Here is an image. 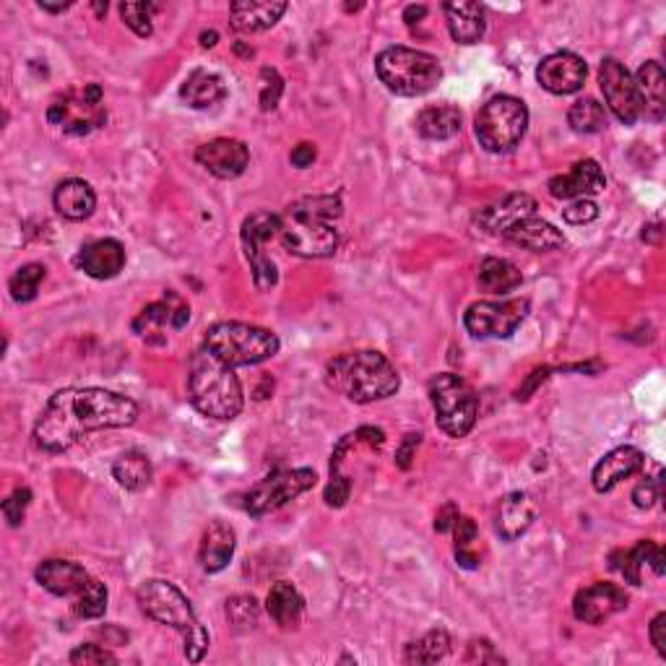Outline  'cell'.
Returning a JSON list of instances; mask_svg holds the SVG:
<instances>
[{
    "label": "cell",
    "instance_id": "1",
    "mask_svg": "<svg viewBox=\"0 0 666 666\" xmlns=\"http://www.w3.org/2000/svg\"><path fill=\"white\" fill-rule=\"evenodd\" d=\"M138 420V404L128 395L104 388H66L47 401L34 437L37 446L62 453L73 448L83 435L100 429L130 427Z\"/></svg>",
    "mask_w": 666,
    "mask_h": 666
},
{
    "label": "cell",
    "instance_id": "2",
    "mask_svg": "<svg viewBox=\"0 0 666 666\" xmlns=\"http://www.w3.org/2000/svg\"><path fill=\"white\" fill-rule=\"evenodd\" d=\"M338 196H308L295 200L279 214V240L300 259H331L338 248Z\"/></svg>",
    "mask_w": 666,
    "mask_h": 666
},
{
    "label": "cell",
    "instance_id": "3",
    "mask_svg": "<svg viewBox=\"0 0 666 666\" xmlns=\"http://www.w3.org/2000/svg\"><path fill=\"white\" fill-rule=\"evenodd\" d=\"M325 383L354 404H372L399 391L401 378L386 354L363 349L333 357L325 367Z\"/></svg>",
    "mask_w": 666,
    "mask_h": 666
},
{
    "label": "cell",
    "instance_id": "4",
    "mask_svg": "<svg viewBox=\"0 0 666 666\" xmlns=\"http://www.w3.org/2000/svg\"><path fill=\"white\" fill-rule=\"evenodd\" d=\"M187 395L191 404L208 420L229 422L242 412V386L234 367L221 363L206 346L193 354L191 372H187Z\"/></svg>",
    "mask_w": 666,
    "mask_h": 666
},
{
    "label": "cell",
    "instance_id": "5",
    "mask_svg": "<svg viewBox=\"0 0 666 666\" xmlns=\"http://www.w3.org/2000/svg\"><path fill=\"white\" fill-rule=\"evenodd\" d=\"M138 607L146 617L159 624H170L177 630L185 641V658L187 662H200L208 651V633L200 620L193 612L187 596L180 592L175 583L170 581H143L136 592Z\"/></svg>",
    "mask_w": 666,
    "mask_h": 666
},
{
    "label": "cell",
    "instance_id": "6",
    "mask_svg": "<svg viewBox=\"0 0 666 666\" xmlns=\"http://www.w3.org/2000/svg\"><path fill=\"white\" fill-rule=\"evenodd\" d=\"M204 346L229 367H250L279 354V336L261 325L221 321L206 331Z\"/></svg>",
    "mask_w": 666,
    "mask_h": 666
},
{
    "label": "cell",
    "instance_id": "7",
    "mask_svg": "<svg viewBox=\"0 0 666 666\" xmlns=\"http://www.w3.org/2000/svg\"><path fill=\"white\" fill-rule=\"evenodd\" d=\"M378 79L386 83L388 92L399 96H422L440 83L443 68L429 53L412 50V47H388L375 58Z\"/></svg>",
    "mask_w": 666,
    "mask_h": 666
},
{
    "label": "cell",
    "instance_id": "8",
    "mask_svg": "<svg viewBox=\"0 0 666 666\" xmlns=\"http://www.w3.org/2000/svg\"><path fill=\"white\" fill-rule=\"evenodd\" d=\"M529 128V107L510 94H497L479 110L474 134L476 141L490 154H508L524 141Z\"/></svg>",
    "mask_w": 666,
    "mask_h": 666
},
{
    "label": "cell",
    "instance_id": "9",
    "mask_svg": "<svg viewBox=\"0 0 666 666\" xmlns=\"http://www.w3.org/2000/svg\"><path fill=\"white\" fill-rule=\"evenodd\" d=\"M435 409V422L448 437H467L476 425L479 399L467 380L453 372H440L427 386Z\"/></svg>",
    "mask_w": 666,
    "mask_h": 666
},
{
    "label": "cell",
    "instance_id": "10",
    "mask_svg": "<svg viewBox=\"0 0 666 666\" xmlns=\"http://www.w3.org/2000/svg\"><path fill=\"white\" fill-rule=\"evenodd\" d=\"M47 120L68 136H89L107 123L104 92L100 83H81L60 94L47 107Z\"/></svg>",
    "mask_w": 666,
    "mask_h": 666
},
{
    "label": "cell",
    "instance_id": "11",
    "mask_svg": "<svg viewBox=\"0 0 666 666\" xmlns=\"http://www.w3.org/2000/svg\"><path fill=\"white\" fill-rule=\"evenodd\" d=\"M318 476L312 469H282L261 479L245 497V510L253 518H263L268 513L284 508L295 497L315 487Z\"/></svg>",
    "mask_w": 666,
    "mask_h": 666
},
{
    "label": "cell",
    "instance_id": "12",
    "mask_svg": "<svg viewBox=\"0 0 666 666\" xmlns=\"http://www.w3.org/2000/svg\"><path fill=\"white\" fill-rule=\"evenodd\" d=\"M279 234V214L255 211L242 221V248H245V259L253 271V282L261 291H268L279 282V271L276 263L266 255V242Z\"/></svg>",
    "mask_w": 666,
    "mask_h": 666
},
{
    "label": "cell",
    "instance_id": "13",
    "mask_svg": "<svg viewBox=\"0 0 666 666\" xmlns=\"http://www.w3.org/2000/svg\"><path fill=\"white\" fill-rule=\"evenodd\" d=\"M529 315L526 300H482L469 305L463 325L474 338H510Z\"/></svg>",
    "mask_w": 666,
    "mask_h": 666
},
{
    "label": "cell",
    "instance_id": "14",
    "mask_svg": "<svg viewBox=\"0 0 666 666\" xmlns=\"http://www.w3.org/2000/svg\"><path fill=\"white\" fill-rule=\"evenodd\" d=\"M599 87L607 107L612 110L615 117L624 125H635L641 120V100H638V89L633 76L617 58H604L599 68Z\"/></svg>",
    "mask_w": 666,
    "mask_h": 666
},
{
    "label": "cell",
    "instance_id": "15",
    "mask_svg": "<svg viewBox=\"0 0 666 666\" xmlns=\"http://www.w3.org/2000/svg\"><path fill=\"white\" fill-rule=\"evenodd\" d=\"M191 321V308L175 291H166L162 300L146 305L134 321V331L146 342H164L166 331H183Z\"/></svg>",
    "mask_w": 666,
    "mask_h": 666
},
{
    "label": "cell",
    "instance_id": "16",
    "mask_svg": "<svg viewBox=\"0 0 666 666\" xmlns=\"http://www.w3.org/2000/svg\"><path fill=\"white\" fill-rule=\"evenodd\" d=\"M628 594L617 583H594V586L581 588L573 599V615L578 622L601 624L609 617L620 615L628 609Z\"/></svg>",
    "mask_w": 666,
    "mask_h": 666
},
{
    "label": "cell",
    "instance_id": "17",
    "mask_svg": "<svg viewBox=\"0 0 666 666\" xmlns=\"http://www.w3.org/2000/svg\"><path fill=\"white\" fill-rule=\"evenodd\" d=\"M586 76V60L578 58L575 53H552L537 68V81L541 83V89L558 96L581 92Z\"/></svg>",
    "mask_w": 666,
    "mask_h": 666
},
{
    "label": "cell",
    "instance_id": "18",
    "mask_svg": "<svg viewBox=\"0 0 666 666\" xmlns=\"http://www.w3.org/2000/svg\"><path fill=\"white\" fill-rule=\"evenodd\" d=\"M196 162L211 172L219 180H234L245 172L250 162L248 146L238 141V138H214L204 146H198Z\"/></svg>",
    "mask_w": 666,
    "mask_h": 666
},
{
    "label": "cell",
    "instance_id": "19",
    "mask_svg": "<svg viewBox=\"0 0 666 666\" xmlns=\"http://www.w3.org/2000/svg\"><path fill=\"white\" fill-rule=\"evenodd\" d=\"M547 187H550V196L560 200L588 198L607 187V177H604L599 162H594V159H581V162L573 164V170L567 172V175L552 177Z\"/></svg>",
    "mask_w": 666,
    "mask_h": 666
},
{
    "label": "cell",
    "instance_id": "20",
    "mask_svg": "<svg viewBox=\"0 0 666 666\" xmlns=\"http://www.w3.org/2000/svg\"><path fill=\"white\" fill-rule=\"evenodd\" d=\"M643 463H645L643 450H638L633 446L615 448L612 453H607L599 463H596L594 476H592L594 490L601 492V495L604 492H612L617 484L624 482V479L635 476L638 471L643 469Z\"/></svg>",
    "mask_w": 666,
    "mask_h": 666
},
{
    "label": "cell",
    "instance_id": "21",
    "mask_svg": "<svg viewBox=\"0 0 666 666\" xmlns=\"http://www.w3.org/2000/svg\"><path fill=\"white\" fill-rule=\"evenodd\" d=\"M537 211V200H533L529 193H510L497 204H492L487 208L479 211V227L490 234H505L513 225H518L520 219L533 217Z\"/></svg>",
    "mask_w": 666,
    "mask_h": 666
},
{
    "label": "cell",
    "instance_id": "22",
    "mask_svg": "<svg viewBox=\"0 0 666 666\" xmlns=\"http://www.w3.org/2000/svg\"><path fill=\"white\" fill-rule=\"evenodd\" d=\"M34 578L45 592L55 596H79L92 575L83 571V565L71 560H45L34 573Z\"/></svg>",
    "mask_w": 666,
    "mask_h": 666
},
{
    "label": "cell",
    "instance_id": "23",
    "mask_svg": "<svg viewBox=\"0 0 666 666\" xmlns=\"http://www.w3.org/2000/svg\"><path fill=\"white\" fill-rule=\"evenodd\" d=\"M76 263H79V268L87 276H92V279L100 282L115 279V276L125 268V248L113 238L94 240L81 250Z\"/></svg>",
    "mask_w": 666,
    "mask_h": 666
},
{
    "label": "cell",
    "instance_id": "24",
    "mask_svg": "<svg viewBox=\"0 0 666 666\" xmlns=\"http://www.w3.org/2000/svg\"><path fill=\"white\" fill-rule=\"evenodd\" d=\"M533 518H537V505L526 492H510L508 497L500 500L497 516H495V531L500 539L516 541L531 529Z\"/></svg>",
    "mask_w": 666,
    "mask_h": 666
},
{
    "label": "cell",
    "instance_id": "25",
    "mask_svg": "<svg viewBox=\"0 0 666 666\" xmlns=\"http://www.w3.org/2000/svg\"><path fill=\"white\" fill-rule=\"evenodd\" d=\"M638 100H641V115L651 123H662L666 113V96H664V68L662 62L648 60L638 68L635 76Z\"/></svg>",
    "mask_w": 666,
    "mask_h": 666
},
{
    "label": "cell",
    "instance_id": "26",
    "mask_svg": "<svg viewBox=\"0 0 666 666\" xmlns=\"http://www.w3.org/2000/svg\"><path fill=\"white\" fill-rule=\"evenodd\" d=\"M53 204H55V211H58L62 219L83 221L94 214L96 193H94V187L87 183V180L68 177V180H62L58 187H55Z\"/></svg>",
    "mask_w": 666,
    "mask_h": 666
},
{
    "label": "cell",
    "instance_id": "27",
    "mask_svg": "<svg viewBox=\"0 0 666 666\" xmlns=\"http://www.w3.org/2000/svg\"><path fill=\"white\" fill-rule=\"evenodd\" d=\"M503 238L516 242V245H520L524 250H531V253H550V250L565 245V234H562L554 225H550V221L537 217L520 219L518 225H513L508 232L503 234Z\"/></svg>",
    "mask_w": 666,
    "mask_h": 666
},
{
    "label": "cell",
    "instance_id": "28",
    "mask_svg": "<svg viewBox=\"0 0 666 666\" xmlns=\"http://www.w3.org/2000/svg\"><path fill=\"white\" fill-rule=\"evenodd\" d=\"M234 531L229 529L221 520H211L206 526L204 537H200L198 547V562L206 573H221L232 562L234 554Z\"/></svg>",
    "mask_w": 666,
    "mask_h": 666
},
{
    "label": "cell",
    "instance_id": "29",
    "mask_svg": "<svg viewBox=\"0 0 666 666\" xmlns=\"http://www.w3.org/2000/svg\"><path fill=\"white\" fill-rule=\"evenodd\" d=\"M448 32L458 45H476L487 32V11L482 3H446L443 5Z\"/></svg>",
    "mask_w": 666,
    "mask_h": 666
},
{
    "label": "cell",
    "instance_id": "30",
    "mask_svg": "<svg viewBox=\"0 0 666 666\" xmlns=\"http://www.w3.org/2000/svg\"><path fill=\"white\" fill-rule=\"evenodd\" d=\"M287 11V3H274V0H238L229 9L232 19V30L242 34H253L271 30Z\"/></svg>",
    "mask_w": 666,
    "mask_h": 666
},
{
    "label": "cell",
    "instance_id": "31",
    "mask_svg": "<svg viewBox=\"0 0 666 666\" xmlns=\"http://www.w3.org/2000/svg\"><path fill=\"white\" fill-rule=\"evenodd\" d=\"M266 612L282 630H297L302 622L305 601L291 583L279 581L271 586V592L266 596Z\"/></svg>",
    "mask_w": 666,
    "mask_h": 666
},
{
    "label": "cell",
    "instance_id": "32",
    "mask_svg": "<svg viewBox=\"0 0 666 666\" xmlns=\"http://www.w3.org/2000/svg\"><path fill=\"white\" fill-rule=\"evenodd\" d=\"M461 123V110L453 107V104H433V107H425L416 115V134L429 138V141H448V138L458 136Z\"/></svg>",
    "mask_w": 666,
    "mask_h": 666
},
{
    "label": "cell",
    "instance_id": "33",
    "mask_svg": "<svg viewBox=\"0 0 666 666\" xmlns=\"http://www.w3.org/2000/svg\"><path fill=\"white\" fill-rule=\"evenodd\" d=\"M225 96H227L225 79H221L219 73L204 71V68L193 71L185 79L183 87H180V100H183L187 107H193V110L214 107V104L225 100Z\"/></svg>",
    "mask_w": 666,
    "mask_h": 666
},
{
    "label": "cell",
    "instance_id": "34",
    "mask_svg": "<svg viewBox=\"0 0 666 666\" xmlns=\"http://www.w3.org/2000/svg\"><path fill=\"white\" fill-rule=\"evenodd\" d=\"M615 558H620V562H615L612 567L622 573V578L628 583H633V586H641L643 583V567L651 565L654 567L656 575H664V550L654 541H638L630 552H620L615 554Z\"/></svg>",
    "mask_w": 666,
    "mask_h": 666
},
{
    "label": "cell",
    "instance_id": "35",
    "mask_svg": "<svg viewBox=\"0 0 666 666\" xmlns=\"http://www.w3.org/2000/svg\"><path fill=\"white\" fill-rule=\"evenodd\" d=\"M479 287L490 295H510L513 289L520 287L524 276L520 271L513 266L510 261L503 259H484L479 263V276H476Z\"/></svg>",
    "mask_w": 666,
    "mask_h": 666
},
{
    "label": "cell",
    "instance_id": "36",
    "mask_svg": "<svg viewBox=\"0 0 666 666\" xmlns=\"http://www.w3.org/2000/svg\"><path fill=\"white\" fill-rule=\"evenodd\" d=\"M113 476H115V482L125 490H130V492L146 490L151 484L149 458H146L143 453H138V450H128V453H123L113 463Z\"/></svg>",
    "mask_w": 666,
    "mask_h": 666
},
{
    "label": "cell",
    "instance_id": "37",
    "mask_svg": "<svg viewBox=\"0 0 666 666\" xmlns=\"http://www.w3.org/2000/svg\"><path fill=\"white\" fill-rule=\"evenodd\" d=\"M567 125H571L575 134L583 136L601 134V130L607 128V110H604L601 102L586 96V100L571 104V110H567Z\"/></svg>",
    "mask_w": 666,
    "mask_h": 666
},
{
    "label": "cell",
    "instance_id": "38",
    "mask_svg": "<svg viewBox=\"0 0 666 666\" xmlns=\"http://www.w3.org/2000/svg\"><path fill=\"white\" fill-rule=\"evenodd\" d=\"M450 651V635L446 630H429L425 638L416 643L406 645L404 662L406 664H437L448 656Z\"/></svg>",
    "mask_w": 666,
    "mask_h": 666
},
{
    "label": "cell",
    "instance_id": "39",
    "mask_svg": "<svg viewBox=\"0 0 666 666\" xmlns=\"http://www.w3.org/2000/svg\"><path fill=\"white\" fill-rule=\"evenodd\" d=\"M453 537H456V562L467 571H476L482 565L479 558V529L469 516H458L453 524Z\"/></svg>",
    "mask_w": 666,
    "mask_h": 666
},
{
    "label": "cell",
    "instance_id": "40",
    "mask_svg": "<svg viewBox=\"0 0 666 666\" xmlns=\"http://www.w3.org/2000/svg\"><path fill=\"white\" fill-rule=\"evenodd\" d=\"M107 586L102 581L92 578L87 583V588L73 599V609L81 620H100V617L107 612Z\"/></svg>",
    "mask_w": 666,
    "mask_h": 666
},
{
    "label": "cell",
    "instance_id": "41",
    "mask_svg": "<svg viewBox=\"0 0 666 666\" xmlns=\"http://www.w3.org/2000/svg\"><path fill=\"white\" fill-rule=\"evenodd\" d=\"M42 282H45V266H42V263H26V266H21L16 274L11 276V297L16 302H32L34 297H37Z\"/></svg>",
    "mask_w": 666,
    "mask_h": 666
},
{
    "label": "cell",
    "instance_id": "42",
    "mask_svg": "<svg viewBox=\"0 0 666 666\" xmlns=\"http://www.w3.org/2000/svg\"><path fill=\"white\" fill-rule=\"evenodd\" d=\"M154 11L157 5L154 3H123L120 5V16L125 24L134 30L138 37H151L154 34Z\"/></svg>",
    "mask_w": 666,
    "mask_h": 666
},
{
    "label": "cell",
    "instance_id": "43",
    "mask_svg": "<svg viewBox=\"0 0 666 666\" xmlns=\"http://www.w3.org/2000/svg\"><path fill=\"white\" fill-rule=\"evenodd\" d=\"M227 617L240 633L255 628L259 624V601L253 596H234L232 601H227Z\"/></svg>",
    "mask_w": 666,
    "mask_h": 666
},
{
    "label": "cell",
    "instance_id": "44",
    "mask_svg": "<svg viewBox=\"0 0 666 666\" xmlns=\"http://www.w3.org/2000/svg\"><path fill=\"white\" fill-rule=\"evenodd\" d=\"M284 94V79L279 76L276 68H263L261 71V110L263 113H271L276 110Z\"/></svg>",
    "mask_w": 666,
    "mask_h": 666
},
{
    "label": "cell",
    "instance_id": "45",
    "mask_svg": "<svg viewBox=\"0 0 666 666\" xmlns=\"http://www.w3.org/2000/svg\"><path fill=\"white\" fill-rule=\"evenodd\" d=\"M71 664L76 666H100V664H117V656L110 654L107 648H102V645L87 643V645H76L71 651Z\"/></svg>",
    "mask_w": 666,
    "mask_h": 666
},
{
    "label": "cell",
    "instance_id": "46",
    "mask_svg": "<svg viewBox=\"0 0 666 666\" xmlns=\"http://www.w3.org/2000/svg\"><path fill=\"white\" fill-rule=\"evenodd\" d=\"M30 503H32V490H26V487L16 490L11 497L3 500V516H5V520H9V526H13V529L21 526Z\"/></svg>",
    "mask_w": 666,
    "mask_h": 666
},
{
    "label": "cell",
    "instance_id": "47",
    "mask_svg": "<svg viewBox=\"0 0 666 666\" xmlns=\"http://www.w3.org/2000/svg\"><path fill=\"white\" fill-rule=\"evenodd\" d=\"M596 217H599V206H596L592 198H575L571 206L562 208V219L575 227L588 225V221H594Z\"/></svg>",
    "mask_w": 666,
    "mask_h": 666
},
{
    "label": "cell",
    "instance_id": "48",
    "mask_svg": "<svg viewBox=\"0 0 666 666\" xmlns=\"http://www.w3.org/2000/svg\"><path fill=\"white\" fill-rule=\"evenodd\" d=\"M352 492V482L342 474H331L329 487H325V503L331 505V508H342V505L349 500Z\"/></svg>",
    "mask_w": 666,
    "mask_h": 666
},
{
    "label": "cell",
    "instance_id": "49",
    "mask_svg": "<svg viewBox=\"0 0 666 666\" xmlns=\"http://www.w3.org/2000/svg\"><path fill=\"white\" fill-rule=\"evenodd\" d=\"M658 497H662V490H658V479H645V482H641L633 490V503L643 510L654 508V503Z\"/></svg>",
    "mask_w": 666,
    "mask_h": 666
},
{
    "label": "cell",
    "instance_id": "50",
    "mask_svg": "<svg viewBox=\"0 0 666 666\" xmlns=\"http://www.w3.org/2000/svg\"><path fill=\"white\" fill-rule=\"evenodd\" d=\"M469 664H503V656L495 654V648H492V643L487 641H471L469 643V654H467Z\"/></svg>",
    "mask_w": 666,
    "mask_h": 666
},
{
    "label": "cell",
    "instance_id": "51",
    "mask_svg": "<svg viewBox=\"0 0 666 666\" xmlns=\"http://www.w3.org/2000/svg\"><path fill=\"white\" fill-rule=\"evenodd\" d=\"M651 643L658 651V656L666 658V615H656L651 622Z\"/></svg>",
    "mask_w": 666,
    "mask_h": 666
},
{
    "label": "cell",
    "instance_id": "52",
    "mask_svg": "<svg viewBox=\"0 0 666 666\" xmlns=\"http://www.w3.org/2000/svg\"><path fill=\"white\" fill-rule=\"evenodd\" d=\"M315 157H318V151H315V146H312V143L295 146V151H291V154H289L291 164L300 166V170H305V166H310L312 162H315Z\"/></svg>",
    "mask_w": 666,
    "mask_h": 666
},
{
    "label": "cell",
    "instance_id": "53",
    "mask_svg": "<svg viewBox=\"0 0 666 666\" xmlns=\"http://www.w3.org/2000/svg\"><path fill=\"white\" fill-rule=\"evenodd\" d=\"M456 518H458V508H456V505H453V503L443 505V510L437 513V518H435V531H440V533L453 531Z\"/></svg>",
    "mask_w": 666,
    "mask_h": 666
},
{
    "label": "cell",
    "instance_id": "54",
    "mask_svg": "<svg viewBox=\"0 0 666 666\" xmlns=\"http://www.w3.org/2000/svg\"><path fill=\"white\" fill-rule=\"evenodd\" d=\"M414 443H420V435H409V440L404 443V448H401V453L395 456V458H399V467L401 469H409V463H412Z\"/></svg>",
    "mask_w": 666,
    "mask_h": 666
},
{
    "label": "cell",
    "instance_id": "55",
    "mask_svg": "<svg viewBox=\"0 0 666 666\" xmlns=\"http://www.w3.org/2000/svg\"><path fill=\"white\" fill-rule=\"evenodd\" d=\"M425 16H427V5H409V9L404 11V21L409 26L420 24Z\"/></svg>",
    "mask_w": 666,
    "mask_h": 666
},
{
    "label": "cell",
    "instance_id": "56",
    "mask_svg": "<svg viewBox=\"0 0 666 666\" xmlns=\"http://www.w3.org/2000/svg\"><path fill=\"white\" fill-rule=\"evenodd\" d=\"M39 9H42V11H47V13H62L66 9H71V3L53 5V3H45V0H39Z\"/></svg>",
    "mask_w": 666,
    "mask_h": 666
},
{
    "label": "cell",
    "instance_id": "57",
    "mask_svg": "<svg viewBox=\"0 0 666 666\" xmlns=\"http://www.w3.org/2000/svg\"><path fill=\"white\" fill-rule=\"evenodd\" d=\"M200 45H204V47L217 45V32H204V34H200Z\"/></svg>",
    "mask_w": 666,
    "mask_h": 666
}]
</instances>
